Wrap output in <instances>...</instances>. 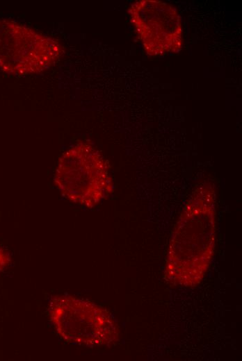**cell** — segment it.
<instances>
[{
	"label": "cell",
	"mask_w": 242,
	"mask_h": 361,
	"mask_svg": "<svg viewBox=\"0 0 242 361\" xmlns=\"http://www.w3.org/2000/svg\"><path fill=\"white\" fill-rule=\"evenodd\" d=\"M213 191L200 190L187 203L172 235L166 264V276L174 285L195 286L212 260L215 244Z\"/></svg>",
	"instance_id": "obj_1"
},
{
	"label": "cell",
	"mask_w": 242,
	"mask_h": 361,
	"mask_svg": "<svg viewBox=\"0 0 242 361\" xmlns=\"http://www.w3.org/2000/svg\"><path fill=\"white\" fill-rule=\"evenodd\" d=\"M54 180L65 199L87 207L99 203L112 189L105 160L87 143L78 144L60 156Z\"/></svg>",
	"instance_id": "obj_2"
},
{
	"label": "cell",
	"mask_w": 242,
	"mask_h": 361,
	"mask_svg": "<svg viewBox=\"0 0 242 361\" xmlns=\"http://www.w3.org/2000/svg\"><path fill=\"white\" fill-rule=\"evenodd\" d=\"M61 46L54 39L9 19H0V68L25 75L41 72L59 59Z\"/></svg>",
	"instance_id": "obj_3"
},
{
	"label": "cell",
	"mask_w": 242,
	"mask_h": 361,
	"mask_svg": "<svg viewBox=\"0 0 242 361\" xmlns=\"http://www.w3.org/2000/svg\"><path fill=\"white\" fill-rule=\"evenodd\" d=\"M51 319L58 333L71 342L104 345L115 341L118 328L102 308L75 298L62 297L51 303Z\"/></svg>",
	"instance_id": "obj_4"
},
{
	"label": "cell",
	"mask_w": 242,
	"mask_h": 361,
	"mask_svg": "<svg viewBox=\"0 0 242 361\" xmlns=\"http://www.w3.org/2000/svg\"><path fill=\"white\" fill-rule=\"evenodd\" d=\"M131 22L146 53L152 57L175 53L182 46V26L177 9L158 0H140L129 9Z\"/></svg>",
	"instance_id": "obj_5"
},
{
	"label": "cell",
	"mask_w": 242,
	"mask_h": 361,
	"mask_svg": "<svg viewBox=\"0 0 242 361\" xmlns=\"http://www.w3.org/2000/svg\"><path fill=\"white\" fill-rule=\"evenodd\" d=\"M9 261V258L8 255L0 249V268L8 265Z\"/></svg>",
	"instance_id": "obj_6"
}]
</instances>
